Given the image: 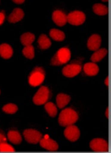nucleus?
<instances>
[{"mask_svg": "<svg viewBox=\"0 0 111 153\" xmlns=\"http://www.w3.org/2000/svg\"><path fill=\"white\" fill-rule=\"evenodd\" d=\"M78 120V115L75 111L70 108L63 109L59 117V123L63 127L73 125Z\"/></svg>", "mask_w": 111, "mask_h": 153, "instance_id": "obj_1", "label": "nucleus"}, {"mask_svg": "<svg viewBox=\"0 0 111 153\" xmlns=\"http://www.w3.org/2000/svg\"><path fill=\"white\" fill-rule=\"evenodd\" d=\"M71 58V52L67 47H63L55 54L51 59V64L54 66L67 64Z\"/></svg>", "mask_w": 111, "mask_h": 153, "instance_id": "obj_2", "label": "nucleus"}, {"mask_svg": "<svg viewBox=\"0 0 111 153\" xmlns=\"http://www.w3.org/2000/svg\"><path fill=\"white\" fill-rule=\"evenodd\" d=\"M44 78H45V72L43 68L36 67L29 75L28 82L32 86H38L43 82Z\"/></svg>", "mask_w": 111, "mask_h": 153, "instance_id": "obj_3", "label": "nucleus"}, {"mask_svg": "<svg viewBox=\"0 0 111 153\" xmlns=\"http://www.w3.org/2000/svg\"><path fill=\"white\" fill-rule=\"evenodd\" d=\"M51 97V93L48 87L41 86L33 97L34 103L36 105L45 104Z\"/></svg>", "mask_w": 111, "mask_h": 153, "instance_id": "obj_4", "label": "nucleus"}, {"mask_svg": "<svg viewBox=\"0 0 111 153\" xmlns=\"http://www.w3.org/2000/svg\"><path fill=\"white\" fill-rule=\"evenodd\" d=\"M67 22L72 25H81L85 22L86 15L82 12L74 11L67 16Z\"/></svg>", "mask_w": 111, "mask_h": 153, "instance_id": "obj_5", "label": "nucleus"}, {"mask_svg": "<svg viewBox=\"0 0 111 153\" xmlns=\"http://www.w3.org/2000/svg\"><path fill=\"white\" fill-rule=\"evenodd\" d=\"M26 142L30 144H37L40 142L41 139L43 137L40 131L33 129H27L23 133Z\"/></svg>", "mask_w": 111, "mask_h": 153, "instance_id": "obj_6", "label": "nucleus"}, {"mask_svg": "<svg viewBox=\"0 0 111 153\" xmlns=\"http://www.w3.org/2000/svg\"><path fill=\"white\" fill-rule=\"evenodd\" d=\"M91 149L97 152H108V142L104 139L95 138L90 142V144Z\"/></svg>", "mask_w": 111, "mask_h": 153, "instance_id": "obj_7", "label": "nucleus"}, {"mask_svg": "<svg viewBox=\"0 0 111 153\" xmlns=\"http://www.w3.org/2000/svg\"><path fill=\"white\" fill-rule=\"evenodd\" d=\"M64 135L68 140L71 142H75L80 138V131L77 126L73 124L67 126L64 131Z\"/></svg>", "mask_w": 111, "mask_h": 153, "instance_id": "obj_8", "label": "nucleus"}, {"mask_svg": "<svg viewBox=\"0 0 111 153\" xmlns=\"http://www.w3.org/2000/svg\"><path fill=\"white\" fill-rule=\"evenodd\" d=\"M81 65L78 64H73L67 65L63 68L62 73L66 77L73 78L74 76H77L81 72Z\"/></svg>", "mask_w": 111, "mask_h": 153, "instance_id": "obj_9", "label": "nucleus"}, {"mask_svg": "<svg viewBox=\"0 0 111 153\" xmlns=\"http://www.w3.org/2000/svg\"><path fill=\"white\" fill-rule=\"evenodd\" d=\"M39 142L41 147L49 151H56L59 149L58 144L53 140L49 138L48 135H45L43 138L42 137Z\"/></svg>", "mask_w": 111, "mask_h": 153, "instance_id": "obj_10", "label": "nucleus"}, {"mask_svg": "<svg viewBox=\"0 0 111 153\" xmlns=\"http://www.w3.org/2000/svg\"><path fill=\"white\" fill-rule=\"evenodd\" d=\"M53 20L57 26H63L67 22V15L61 10H55L53 14Z\"/></svg>", "mask_w": 111, "mask_h": 153, "instance_id": "obj_11", "label": "nucleus"}, {"mask_svg": "<svg viewBox=\"0 0 111 153\" xmlns=\"http://www.w3.org/2000/svg\"><path fill=\"white\" fill-rule=\"evenodd\" d=\"M101 43L102 39L100 36L98 35H93L89 38L87 45H88V48L90 50L95 51L100 49Z\"/></svg>", "mask_w": 111, "mask_h": 153, "instance_id": "obj_12", "label": "nucleus"}, {"mask_svg": "<svg viewBox=\"0 0 111 153\" xmlns=\"http://www.w3.org/2000/svg\"><path fill=\"white\" fill-rule=\"evenodd\" d=\"M24 16V13L22 9L15 8L7 18V20L11 23H16L22 20Z\"/></svg>", "mask_w": 111, "mask_h": 153, "instance_id": "obj_13", "label": "nucleus"}, {"mask_svg": "<svg viewBox=\"0 0 111 153\" xmlns=\"http://www.w3.org/2000/svg\"><path fill=\"white\" fill-rule=\"evenodd\" d=\"M84 72L87 76H94L98 73L99 68L95 63H87L84 66Z\"/></svg>", "mask_w": 111, "mask_h": 153, "instance_id": "obj_14", "label": "nucleus"}, {"mask_svg": "<svg viewBox=\"0 0 111 153\" xmlns=\"http://www.w3.org/2000/svg\"><path fill=\"white\" fill-rule=\"evenodd\" d=\"M13 55V49L8 44L4 43L0 45V56L4 59H10Z\"/></svg>", "mask_w": 111, "mask_h": 153, "instance_id": "obj_15", "label": "nucleus"}, {"mask_svg": "<svg viewBox=\"0 0 111 153\" xmlns=\"http://www.w3.org/2000/svg\"><path fill=\"white\" fill-rule=\"evenodd\" d=\"M71 97L67 94L60 93L58 94L56 97V101L57 104V107L59 109H63L69 102H70Z\"/></svg>", "mask_w": 111, "mask_h": 153, "instance_id": "obj_16", "label": "nucleus"}, {"mask_svg": "<svg viewBox=\"0 0 111 153\" xmlns=\"http://www.w3.org/2000/svg\"><path fill=\"white\" fill-rule=\"evenodd\" d=\"M7 138L12 143L14 144H19L22 142V138L19 131L16 130H10L7 133Z\"/></svg>", "mask_w": 111, "mask_h": 153, "instance_id": "obj_17", "label": "nucleus"}, {"mask_svg": "<svg viewBox=\"0 0 111 153\" xmlns=\"http://www.w3.org/2000/svg\"><path fill=\"white\" fill-rule=\"evenodd\" d=\"M108 53L107 49L105 48L98 49L96 51H95L94 53L92 55L91 60L92 62H100L103 58L106 57V55Z\"/></svg>", "mask_w": 111, "mask_h": 153, "instance_id": "obj_18", "label": "nucleus"}, {"mask_svg": "<svg viewBox=\"0 0 111 153\" xmlns=\"http://www.w3.org/2000/svg\"><path fill=\"white\" fill-rule=\"evenodd\" d=\"M34 39H35V36L30 33H26L23 34L20 37L21 43L24 47L32 45V43L34 41Z\"/></svg>", "mask_w": 111, "mask_h": 153, "instance_id": "obj_19", "label": "nucleus"}, {"mask_svg": "<svg viewBox=\"0 0 111 153\" xmlns=\"http://www.w3.org/2000/svg\"><path fill=\"white\" fill-rule=\"evenodd\" d=\"M38 46L41 49H47L51 45V41L46 35H41L38 40Z\"/></svg>", "mask_w": 111, "mask_h": 153, "instance_id": "obj_20", "label": "nucleus"}, {"mask_svg": "<svg viewBox=\"0 0 111 153\" xmlns=\"http://www.w3.org/2000/svg\"><path fill=\"white\" fill-rule=\"evenodd\" d=\"M50 36L55 41H63L65 38L64 33L61 30H57V29H51L50 30Z\"/></svg>", "mask_w": 111, "mask_h": 153, "instance_id": "obj_21", "label": "nucleus"}, {"mask_svg": "<svg viewBox=\"0 0 111 153\" xmlns=\"http://www.w3.org/2000/svg\"><path fill=\"white\" fill-rule=\"evenodd\" d=\"M93 11L95 13L99 16H105L108 14V7L104 6V5L96 4H94L93 6Z\"/></svg>", "mask_w": 111, "mask_h": 153, "instance_id": "obj_22", "label": "nucleus"}, {"mask_svg": "<svg viewBox=\"0 0 111 153\" xmlns=\"http://www.w3.org/2000/svg\"><path fill=\"white\" fill-rule=\"evenodd\" d=\"M44 109L48 113V114L52 117H56L57 114V107L53 102H46L45 105H44Z\"/></svg>", "mask_w": 111, "mask_h": 153, "instance_id": "obj_23", "label": "nucleus"}, {"mask_svg": "<svg viewBox=\"0 0 111 153\" xmlns=\"http://www.w3.org/2000/svg\"><path fill=\"white\" fill-rule=\"evenodd\" d=\"M22 53L24 56L29 59H33L34 57V47L30 45L28 46H25L23 49Z\"/></svg>", "mask_w": 111, "mask_h": 153, "instance_id": "obj_24", "label": "nucleus"}, {"mask_svg": "<svg viewBox=\"0 0 111 153\" xmlns=\"http://www.w3.org/2000/svg\"><path fill=\"white\" fill-rule=\"evenodd\" d=\"M2 110H3L4 112L7 113V114H14L17 112L18 107L14 104L10 103L4 106L2 108Z\"/></svg>", "mask_w": 111, "mask_h": 153, "instance_id": "obj_25", "label": "nucleus"}, {"mask_svg": "<svg viewBox=\"0 0 111 153\" xmlns=\"http://www.w3.org/2000/svg\"><path fill=\"white\" fill-rule=\"evenodd\" d=\"M0 152H15L14 148L7 142H3L0 144Z\"/></svg>", "mask_w": 111, "mask_h": 153, "instance_id": "obj_26", "label": "nucleus"}, {"mask_svg": "<svg viewBox=\"0 0 111 153\" xmlns=\"http://www.w3.org/2000/svg\"><path fill=\"white\" fill-rule=\"evenodd\" d=\"M5 18H6V16L4 12H0V26H1L2 24L4 23L5 20Z\"/></svg>", "mask_w": 111, "mask_h": 153, "instance_id": "obj_27", "label": "nucleus"}, {"mask_svg": "<svg viewBox=\"0 0 111 153\" xmlns=\"http://www.w3.org/2000/svg\"><path fill=\"white\" fill-rule=\"evenodd\" d=\"M3 142H7V138L4 134L0 132V144Z\"/></svg>", "mask_w": 111, "mask_h": 153, "instance_id": "obj_28", "label": "nucleus"}, {"mask_svg": "<svg viewBox=\"0 0 111 153\" xmlns=\"http://www.w3.org/2000/svg\"><path fill=\"white\" fill-rule=\"evenodd\" d=\"M12 1L17 4H23L25 0H12Z\"/></svg>", "mask_w": 111, "mask_h": 153, "instance_id": "obj_29", "label": "nucleus"}, {"mask_svg": "<svg viewBox=\"0 0 111 153\" xmlns=\"http://www.w3.org/2000/svg\"><path fill=\"white\" fill-rule=\"evenodd\" d=\"M105 82L106 86H108V77L105 79V82Z\"/></svg>", "mask_w": 111, "mask_h": 153, "instance_id": "obj_30", "label": "nucleus"}, {"mask_svg": "<svg viewBox=\"0 0 111 153\" xmlns=\"http://www.w3.org/2000/svg\"><path fill=\"white\" fill-rule=\"evenodd\" d=\"M105 115H106V117L107 118L108 117V108L107 109V111H106V113H105Z\"/></svg>", "mask_w": 111, "mask_h": 153, "instance_id": "obj_31", "label": "nucleus"}, {"mask_svg": "<svg viewBox=\"0 0 111 153\" xmlns=\"http://www.w3.org/2000/svg\"><path fill=\"white\" fill-rule=\"evenodd\" d=\"M102 1H104V2H107V1H108V0H102Z\"/></svg>", "mask_w": 111, "mask_h": 153, "instance_id": "obj_32", "label": "nucleus"}]
</instances>
